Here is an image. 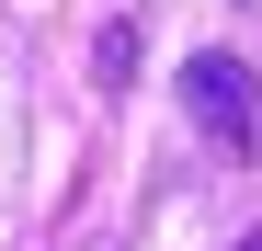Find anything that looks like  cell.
Masks as SVG:
<instances>
[{
    "label": "cell",
    "mask_w": 262,
    "mask_h": 251,
    "mask_svg": "<svg viewBox=\"0 0 262 251\" xmlns=\"http://www.w3.org/2000/svg\"><path fill=\"white\" fill-rule=\"evenodd\" d=\"M183 114H194L228 160H251V149H262V80H251V57H239V46H194V57H183Z\"/></svg>",
    "instance_id": "obj_1"
},
{
    "label": "cell",
    "mask_w": 262,
    "mask_h": 251,
    "mask_svg": "<svg viewBox=\"0 0 262 251\" xmlns=\"http://www.w3.org/2000/svg\"><path fill=\"white\" fill-rule=\"evenodd\" d=\"M239 251H262V228H251V240H239Z\"/></svg>",
    "instance_id": "obj_2"
}]
</instances>
